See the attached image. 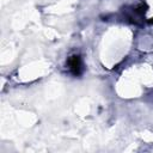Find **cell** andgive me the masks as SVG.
<instances>
[{
  "instance_id": "6da1fadb",
  "label": "cell",
  "mask_w": 153,
  "mask_h": 153,
  "mask_svg": "<svg viewBox=\"0 0 153 153\" xmlns=\"http://www.w3.org/2000/svg\"><path fill=\"white\" fill-rule=\"evenodd\" d=\"M69 67H71V69H72L73 74L78 75V74L80 73V71H81V63H80V57H79V56H76V55L72 56V57L69 59Z\"/></svg>"
}]
</instances>
